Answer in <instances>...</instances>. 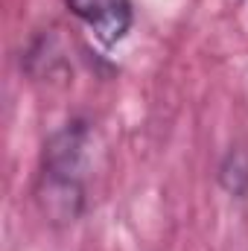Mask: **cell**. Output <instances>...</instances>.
I'll return each mask as SVG.
<instances>
[{
    "instance_id": "obj_1",
    "label": "cell",
    "mask_w": 248,
    "mask_h": 251,
    "mask_svg": "<svg viewBox=\"0 0 248 251\" xmlns=\"http://www.w3.org/2000/svg\"><path fill=\"white\" fill-rule=\"evenodd\" d=\"M70 12L85 21L102 44H117L128 32L131 9L128 0H67Z\"/></svg>"
}]
</instances>
